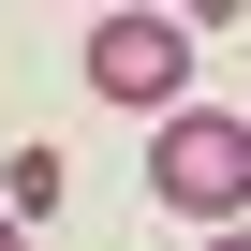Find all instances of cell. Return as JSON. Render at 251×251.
<instances>
[{
    "label": "cell",
    "instance_id": "4",
    "mask_svg": "<svg viewBox=\"0 0 251 251\" xmlns=\"http://www.w3.org/2000/svg\"><path fill=\"white\" fill-rule=\"evenodd\" d=\"M207 251H251V222H222V236H207Z\"/></svg>",
    "mask_w": 251,
    "mask_h": 251
},
{
    "label": "cell",
    "instance_id": "2",
    "mask_svg": "<svg viewBox=\"0 0 251 251\" xmlns=\"http://www.w3.org/2000/svg\"><path fill=\"white\" fill-rule=\"evenodd\" d=\"M177 74H192V30L177 15H103L89 30V89L103 103H177Z\"/></svg>",
    "mask_w": 251,
    "mask_h": 251
},
{
    "label": "cell",
    "instance_id": "1",
    "mask_svg": "<svg viewBox=\"0 0 251 251\" xmlns=\"http://www.w3.org/2000/svg\"><path fill=\"white\" fill-rule=\"evenodd\" d=\"M148 192L192 207V222H236V207H251V118L177 103V118H163V148H148Z\"/></svg>",
    "mask_w": 251,
    "mask_h": 251
},
{
    "label": "cell",
    "instance_id": "3",
    "mask_svg": "<svg viewBox=\"0 0 251 251\" xmlns=\"http://www.w3.org/2000/svg\"><path fill=\"white\" fill-rule=\"evenodd\" d=\"M0 251H30V222H15V207H0Z\"/></svg>",
    "mask_w": 251,
    "mask_h": 251
}]
</instances>
